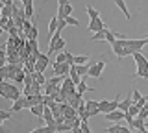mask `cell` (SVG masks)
Listing matches in <instances>:
<instances>
[{
    "label": "cell",
    "instance_id": "obj_36",
    "mask_svg": "<svg viewBox=\"0 0 148 133\" xmlns=\"http://www.w3.org/2000/svg\"><path fill=\"white\" fill-rule=\"evenodd\" d=\"M85 133H92V131H91V130H87V131H85Z\"/></svg>",
    "mask_w": 148,
    "mask_h": 133
},
{
    "label": "cell",
    "instance_id": "obj_18",
    "mask_svg": "<svg viewBox=\"0 0 148 133\" xmlns=\"http://www.w3.org/2000/svg\"><path fill=\"white\" fill-rule=\"evenodd\" d=\"M115 4H117V6H119V10L124 13V17H126L128 20L132 19V15H130V11H128V8H126V2H124V0H115Z\"/></svg>",
    "mask_w": 148,
    "mask_h": 133
},
{
    "label": "cell",
    "instance_id": "obj_12",
    "mask_svg": "<svg viewBox=\"0 0 148 133\" xmlns=\"http://www.w3.org/2000/svg\"><path fill=\"white\" fill-rule=\"evenodd\" d=\"M132 102H133V94L130 93V94L126 96V98H124L122 102L119 104V109H120V111H128V109L132 107Z\"/></svg>",
    "mask_w": 148,
    "mask_h": 133
},
{
    "label": "cell",
    "instance_id": "obj_9",
    "mask_svg": "<svg viewBox=\"0 0 148 133\" xmlns=\"http://www.w3.org/2000/svg\"><path fill=\"white\" fill-rule=\"evenodd\" d=\"M26 98H28V109L34 107V105L45 104V94H32V96H26Z\"/></svg>",
    "mask_w": 148,
    "mask_h": 133
},
{
    "label": "cell",
    "instance_id": "obj_25",
    "mask_svg": "<svg viewBox=\"0 0 148 133\" xmlns=\"http://www.w3.org/2000/svg\"><path fill=\"white\" fill-rule=\"evenodd\" d=\"M63 50H65V39L59 37V39H58V43H56V46H54V52L58 54V52H63Z\"/></svg>",
    "mask_w": 148,
    "mask_h": 133
},
{
    "label": "cell",
    "instance_id": "obj_17",
    "mask_svg": "<svg viewBox=\"0 0 148 133\" xmlns=\"http://www.w3.org/2000/svg\"><path fill=\"white\" fill-rule=\"evenodd\" d=\"M58 26H59V17L56 15V17H52V20H50V24H48V33L54 35L56 31H58Z\"/></svg>",
    "mask_w": 148,
    "mask_h": 133
},
{
    "label": "cell",
    "instance_id": "obj_23",
    "mask_svg": "<svg viewBox=\"0 0 148 133\" xmlns=\"http://www.w3.org/2000/svg\"><path fill=\"white\" fill-rule=\"evenodd\" d=\"M87 91H89V93H92V91H95V89H91V87H89V85L85 83V81L82 80L80 83H78V93H82V94H83V93H87Z\"/></svg>",
    "mask_w": 148,
    "mask_h": 133
},
{
    "label": "cell",
    "instance_id": "obj_31",
    "mask_svg": "<svg viewBox=\"0 0 148 133\" xmlns=\"http://www.w3.org/2000/svg\"><path fill=\"white\" fill-rule=\"evenodd\" d=\"M37 35H39V30H37V26L34 24L30 30V39H37Z\"/></svg>",
    "mask_w": 148,
    "mask_h": 133
},
{
    "label": "cell",
    "instance_id": "obj_26",
    "mask_svg": "<svg viewBox=\"0 0 148 133\" xmlns=\"http://www.w3.org/2000/svg\"><path fill=\"white\" fill-rule=\"evenodd\" d=\"M119 96H117V98H115L113 100V102H109V105H108V113H111V111H117V109H119Z\"/></svg>",
    "mask_w": 148,
    "mask_h": 133
},
{
    "label": "cell",
    "instance_id": "obj_5",
    "mask_svg": "<svg viewBox=\"0 0 148 133\" xmlns=\"http://www.w3.org/2000/svg\"><path fill=\"white\" fill-rule=\"evenodd\" d=\"M106 28V22L100 19H91V22H89V26H87V30L89 31H92V33H96V31H100V30H104Z\"/></svg>",
    "mask_w": 148,
    "mask_h": 133
},
{
    "label": "cell",
    "instance_id": "obj_20",
    "mask_svg": "<svg viewBox=\"0 0 148 133\" xmlns=\"http://www.w3.org/2000/svg\"><path fill=\"white\" fill-rule=\"evenodd\" d=\"M11 115H13L11 109H8V111H0V126H4V124L11 118Z\"/></svg>",
    "mask_w": 148,
    "mask_h": 133
},
{
    "label": "cell",
    "instance_id": "obj_30",
    "mask_svg": "<svg viewBox=\"0 0 148 133\" xmlns=\"http://www.w3.org/2000/svg\"><path fill=\"white\" fill-rule=\"evenodd\" d=\"M65 20H67V24H69V26H78V24H80V20H78V19H74L72 15H69Z\"/></svg>",
    "mask_w": 148,
    "mask_h": 133
},
{
    "label": "cell",
    "instance_id": "obj_8",
    "mask_svg": "<svg viewBox=\"0 0 148 133\" xmlns=\"http://www.w3.org/2000/svg\"><path fill=\"white\" fill-rule=\"evenodd\" d=\"M67 102H69V105H72L74 109H78V107H80V105L83 104V94H82V93H76V94L69 96Z\"/></svg>",
    "mask_w": 148,
    "mask_h": 133
},
{
    "label": "cell",
    "instance_id": "obj_16",
    "mask_svg": "<svg viewBox=\"0 0 148 133\" xmlns=\"http://www.w3.org/2000/svg\"><path fill=\"white\" fill-rule=\"evenodd\" d=\"M108 33H109V30H108V28H104V30L96 31V33L91 37V41H106V39H108Z\"/></svg>",
    "mask_w": 148,
    "mask_h": 133
},
{
    "label": "cell",
    "instance_id": "obj_13",
    "mask_svg": "<svg viewBox=\"0 0 148 133\" xmlns=\"http://www.w3.org/2000/svg\"><path fill=\"white\" fill-rule=\"evenodd\" d=\"M45 107H46L45 104L34 105V107H30V113L34 115V117H39V118H43V115H45Z\"/></svg>",
    "mask_w": 148,
    "mask_h": 133
},
{
    "label": "cell",
    "instance_id": "obj_22",
    "mask_svg": "<svg viewBox=\"0 0 148 133\" xmlns=\"http://www.w3.org/2000/svg\"><path fill=\"white\" fill-rule=\"evenodd\" d=\"M85 63H91L89 61V56H83V54L74 56V65H85Z\"/></svg>",
    "mask_w": 148,
    "mask_h": 133
},
{
    "label": "cell",
    "instance_id": "obj_11",
    "mask_svg": "<svg viewBox=\"0 0 148 133\" xmlns=\"http://www.w3.org/2000/svg\"><path fill=\"white\" fill-rule=\"evenodd\" d=\"M133 59H135L137 67H148V57H145L143 52H135L133 54Z\"/></svg>",
    "mask_w": 148,
    "mask_h": 133
},
{
    "label": "cell",
    "instance_id": "obj_3",
    "mask_svg": "<svg viewBox=\"0 0 148 133\" xmlns=\"http://www.w3.org/2000/svg\"><path fill=\"white\" fill-rule=\"evenodd\" d=\"M71 68H72V65L69 61H65V63H54V74L67 78L69 74H71Z\"/></svg>",
    "mask_w": 148,
    "mask_h": 133
},
{
    "label": "cell",
    "instance_id": "obj_2",
    "mask_svg": "<svg viewBox=\"0 0 148 133\" xmlns=\"http://www.w3.org/2000/svg\"><path fill=\"white\" fill-rule=\"evenodd\" d=\"M0 94H2V98H6V100H18L22 96V93L17 89V85H13V83H9L8 80H2L0 81Z\"/></svg>",
    "mask_w": 148,
    "mask_h": 133
},
{
    "label": "cell",
    "instance_id": "obj_35",
    "mask_svg": "<svg viewBox=\"0 0 148 133\" xmlns=\"http://www.w3.org/2000/svg\"><path fill=\"white\" fill-rule=\"evenodd\" d=\"M65 4H69V0H58V6H65Z\"/></svg>",
    "mask_w": 148,
    "mask_h": 133
},
{
    "label": "cell",
    "instance_id": "obj_39",
    "mask_svg": "<svg viewBox=\"0 0 148 133\" xmlns=\"http://www.w3.org/2000/svg\"><path fill=\"white\" fill-rule=\"evenodd\" d=\"M146 37H148V35H146Z\"/></svg>",
    "mask_w": 148,
    "mask_h": 133
},
{
    "label": "cell",
    "instance_id": "obj_33",
    "mask_svg": "<svg viewBox=\"0 0 148 133\" xmlns=\"http://www.w3.org/2000/svg\"><path fill=\"white\" fill-rule=\"evenodd\" d=\"M132 94H133V102H137V100H141V98H143V94L139 93L137 89H135V91H132Z\"/></svg>",
    "mask_w": 148,
    "mask_h": 133
},
{
    "label": "cell",
    "instance_id": "obj_34",
    "mask_svg": "<svg viewBox=\"0 0 148 133\" xmlns=\"http://www.w3.org/2000/svg\"><path fill=\"white\" fill-rule=\"evenodd\" d=\"M0 2H2V6H8V4H13L15 0H0Z\"/></svg>",
    "mask_w": 148,
    "mask_h": 133
},
{
    "label": "cell",
    "instance_id": "obj_4",
    "mask_svg": "<svg viewBox=\"0 0 148 133\" xmlns=\"http://www.w3.org/2000/svg\"><path fill=\"white\" fill-rule=\"evenodd\" d=\"M104 118L108 122H115V124H120V120H126V111H120V109H117V111H111V113H106Z\"/></svg>",
    "mask_w": 148,
    "mask_h": 133
},
{
    "label": "cell",
    "instance_id": "obj_29",
    "mask_svg": "<svg viewBox=\"0 0 148 133\" xmlns=\"http://www.w3.org/2000/svg\"><path fill=\"white\" fill-rule=\"evenodd\" d=\"M108 105H109V102H108V100H102V102L98 104V109H100V113H108Z\"/></svg>",
    "mask_w": 148,
    "mask_h": 133
},
{
    "label": "cell",
    "instance_id": "obj_27",
    "mask_svg": "<svg viewBox=\"0 0 148 133\" xmlns=\"http://www.w3.org/2000/svg\"><path fill=\"white\" fill-rule=\"evenodd\" d=\"M65 61H67V52H65V50L56 54V63H65Z\"/></svg>",
    "mask_w": 148,
    "mask_h": 133
},
{
    "label": "cell",
    "instance_id": "obj_19",
    "mask_svg": "<svg viewBox=\"0 0 148 133\" xmlns=\"http://www.w3.org/2000/svg\"><path fill=\"white\" fill-rule=\"evenodd\" d=\"M56 131L58 133H65V131H72V126L69 122H63V124H56Z\"/></svg>",
    "mask_w": 148,
    "mask_h": 133
},
{
    "label": "cell",
    "instance_id": "obj_38",
    "mask_svg": "<svg viewBox=\"0 0 148 133\" xmlns=\"http://www.w3.org/2000/svg\"><path fill=\"white\" fill-rule=\"evenodd\" d=\"M145 133H148V130H146V131H145Z\"/></svg>",
    "mask_w": 148,
    "mask_h": 133
},
{
    "label": "cell",
    "instance_id": "obj_14",
    "mask_svg": "<svg viewBox=\"0 0 148 133\" xmlns=\"http://www.w3.org/2000/svg\"><path fill=\"white\" fill-rule=\"evenodd\" d=\"M132 130H137L139 133H145L146 128H145V120H143L141 117H135V120H133V128Z\"/></svg>",
    "mask_w": 148,
    "mask_h": 133
},
{
    "label": "cell",
    "instance_id": "obj_24",
    "mask_svg": "<svg viewBox=\"0 0 148 133\" xmlns=\"http://www.w3.org/2000/svg\"><path fill=\"white\" fill-rule=\"evenodd\" d=\"M85 8H87L85 11H87V15H89V19H98V17H100V13L96 11L92 6H85Z\"/></svg>",
    "mask_w": 148,
    "mask_h": 133
},
{
    "label": "cell",
    "instance_id": "obj_21",
    "mask_svg": "<svg viewBox=\"0 0 148 133\" xmlns=\"http://www.w3.org/2000/svg\"><path fill=\"white\" fill-rule=\"evenodd\" d=\"M135 78H145V80H148V67H137L135 74H133Z\"/></svg>",
    "mask_w": 148,
    "mask_h": 133
},
{
    "label": "cell",
    "instance_id": "obj_7",
    "mask_svg": "<svg viewBox=\"0 0 148 133\" xmlns=\"http://www.w3.org/2000/svg\"><path fill=\"white\" fill-rule=\"evenodd\" d=\"M22 109H28V98H26L24 94H22L18 100H15V102H13L11 111H13V113H17V111H22Z\"/></svg>",
    "mask_w": 148,
    "mask_h": 133
},
{
    "label": "cell",
    "instance_id": "obj_37",
    "mask_svg": "<svg viewBox=\"0 0 148 133\" xmlns=\"http://www.w3.org/2000/svg\"><path fill=\"white\" fill-rule=\"evenodd\" d=\"M146 107H148V102H146Z\"/></svg>",
    "mask_w": 148,
    "mask_h": 133
},
{
    "label": "cell",
    "instance_id": "obj_28",
    "mask_svg": "<svg viewBox=\"0 0 148 133\" xmlns=\"http://www.w3.org/2000/svg\"><path fill=\"white\" fill-rule=\"evenodd\" d=\"M46 67H48V65H46L45 61L37 59V63H35V70H37V72H45V70H46Z\"/></svg>",
    "mask_w": 148,
    "mask_h": 133
},
{
    "label": "cell",
    "instance_id": "obj_15",
    "mask_svg": "<svg viewBox=\"0 0 148 133\" xmlns=\"http://www.w3.org/2000/svg\"><path fill=\"white\" fill-rule=\"evenodd\" d=\"M30 133H58L56 131V126H39V128H35L34 131H30Z\"/></svg>",
    "mask_w": 148,
    "mask_h": 133
},
{
    "label": "cell",
    "instance_id": "obj_1",
    "mask_svg": "<svg viewBox=\"0 0 148 133\" xmlns=\"http://www.w3.org/2000/svg\"><path fill=\"white\" fill-rule=\"evenodd\" d=\"M148 44V37L145 39H117L113 44H111V48H113L115 56L119 59L126 57V56H133L135 52H143V48H145Z\"/></svg>",
    "mask_w": 148,
    "mask_h": 133
},
{
    "label": "cell",
    "instance_id": "obj_10",
    "mask_svg": "<svg viewBox=\"0 0 148 133\" xmlns=\"http://www.w3.org/2000/svg\"><path fill=\"white\" fill-rule=\"evenodd\" d=\"M106 131H108V133H132V128H128V126H119V124H115V126L106 128Z\"/></svg>",
    "mask_w": 148,
    "mask_h": 133
},
{
    "label": "cell",
    "instance_id": "obj_32",
    "mask_svg": "<svg viewBox=\"0 0 148 133\" xmlns=\"http://www.w3.org/2000/svg\"><path fill=\"white\" fill-rule=\"evenodd\" d=\"M139 117H141L143 120H146V118H148V107H146V105H145V107L141 109V113H139Z\"/></svg>",
    "mask_w": 148,
    "mask_h": 133
},
{
    "label": "cell",
    "instance_id": "obj_6",
    "mask_svg": "<svg viewBox=\"0 0 148 133\" xmlns=\"http://www.w3.org/2000/svg\"><path fill=\"white\" fill-rule=\"evenodd\" d=\"M104 67H106V61H98V63H95V65H91L89 76H91V78H100L102 70H104Z\"/></svg>",
    "mask_w": 148,
    "mask_h": 133
}]
</instances>
